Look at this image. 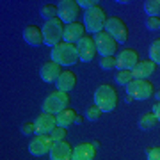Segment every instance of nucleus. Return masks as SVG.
Here are the masks:
<instances>
[{
    "instance_id": "obj_1",
    "label": "nucleus",
    "mask_w": 160,
    "mask_h": 160,
    "mask_svg": "<svg viewBox=\"0 0 160 160\" xmlns=\"http://www.w3.org/2000/svg\"><path fill=\"white\" fill-rule=\"evenodd\" d=\"M50 59L53 61V62H57L59 66H73V64H77L80 61L77 45L66 43V41H61L59 45H55L53 48H52Z\"/></svg>"
},
{
    "instance_id": "obj_2",
    "label": "nucleus",
    "mask_w": 160,
    "mask_h": 160,
    "mask_svg": "<svg viewBox=\"0 0 160 160\" xmlns=\"http://www.w3.org/2000/svg\"><path fill=\"white\" fill-rule=\"evenodd\" d=\"M92 100H94V105H96L102 112H112V110L118 107L119 94H118V91H116L112 86H109V84H102V86L94 91Z\"/></svg>"
},
{
    "instance_id": "obj_3",
    "label": "nucleus",
    "mask_w": 160,
    "mask_h": 160,
    "mask_svg": "<svg viewBox=\"0 0 160 160\" xmlns=\"http://www.w3.org/2000/svg\"><path fill=\"white\" fill-rule=\"evenodd\" d=\"M107 20H109V18L105 16V11H103L100 6L92 7V9L84 12V27H86V30L89 32V36L91 34L96 36L98 32H102V30L105 29Z\"/></svg>"
},
{
    "instance_id": "obj_4",
    "label": "nucleus",
    "mask_w": 160,
    "mask_h": 160,
    "mask_svg": "<svg viewBox=\"0 0 160 160\" xmlns=\"http://www.w3.org/2000/svg\"><path fill=\"white\" fill-rule=\"evenodd\" d=\"M68 103H69L68 92L55 91V92H50V94L45 98V102H43V105H41V109H43V112H48V114L57 116V114H61L62 110L68 109Z\"/></svg>"
},
{
    "instance_id": "obj_5",
    "label": "nucleus",
    "mask_w": 160,
    "mask_h": 160,
    "mask_svg": "<svg viewBox=\"0 0 160 160\" xmlns=\"http://www.w3.org/2000/svg\"><path fill=\"white\" fill-rule=\"evenodd\" d=\"M64 25L59 18H53V20H48L45 22V25L41 27L43 29V39L48 46H55L62 41V36H64Z\"/></svg>"
},
{
    "instance_id": "obj_6",
    "label": "nucleus",
    "mask_w": 160,
    "mask_h": 160,
    "mask_svg": "<svg viewBox=\"0 0 160 160\" xmlns=\"http://www.w3.org/2000/svg\"><path fill=\"white\" fill-rule=\"evenodd\" d=\"M126 96L137 102H146L153 96V84L149 80H132L126 86Z\"/></svg>"
},
{
    "instance_id": "obj_7",
    "label": "nucleus",
    "mask_w": 160,
    "mask_h": 160,
    "mask_svg": "<svg viewBox=\"0 0 160 160\" xmlns=\"http://www.w3.org/2000/svg\"><path fill=\"white\" fill-rule=\"evenodd\" d=\"M103 30H105L107 34L112 36L116 39V43H119V45H125L126 41H128V27H126V23L118 16L109 18Z\"/></svg>"
},
{
    "instance_id": "obj_8",
    "label": "nucleus",
    "mask_w": 160,
    "mask_h": 160,
    "mask_svg": "<svg viewBox=\"0 0 160 160\" xmlns=\"http://www.w3.org/2000/svg\"><path fill=\"white\" fill-rule=\"evenodd\" d=\"M57 11H59V20L66 25H69V23H75V20L78 18L80 6L77 0H61L57 6Z\"/></svg>"
},
{
    "instance_id": "obj_9",
    "label": "nucleus",
    "mask_w": 160,
    "mask_h": 160,
    "mask_svg": "<svg viewBox=\"0 0 160 160\" xmlns=\"http://www.w3.org/2000/svg\"><path fill=\"white\" fill-rule=\"evenodd\" d=\"M94 43H96V50L102 57H109V55H116L118 52V43L110 34H107L105 30L98 32L94 36Z\"/></svg>"
},
{
    "instance_id": "obj_10",
    "label": "nucleus",
    "mask_w": 160,
    "mask_h": 160,
    "mask_svg": "<svg viewBox=\"0 0 160 160\" xmlns=\"http://www.w3.org/2000/svg\"><path fill=\"white\" fill-rule=\"evenodd\" d=\"M77 50H78V59L82 62H91L92 59H94V55L98 53L94 38L86 34L78 43H77Z\"/></svg>"
},
{
    "instance_id": "obj_11",
    "label": "nucleus",
    "mask_w": 160,
    "mask_h": 160,
    "mask_svg": "<svg viewBox=\"0 0 160 160\" xmlns=\"http://www.w3.org/2000/svg\"><path fill=\"white\" fill-rule=\"evenodd\" d=\"M55 126H57V118L53 114H48V112H41L34 119L36 135H50Z\"/></svg>"
},
{
    "instance_id": "obj_12",
    "label": "nucleus",
    "mask_w": 160,
    "mask_h": 160,
    "mask_svg": "<svg viewBox=\"0 0 160 160\" xmlns=\"http://www.w3.org/2000/svg\"><path fill=\"white\" fill-rule=\"evenodd\" d=\"M52 148H53V141L50 135H36L29 144V153L32 157H43L50 153Z\"/></svg>"
},
{
    "instance_id": "obj_13",
    "label": "nucleus",
    "mask_w": 160,
    "mask_h": 160,
    "mask_svg": "<svg viewBox=\"0 0 160 160\" xmlns=\"http://www.w3.org/2000/svg\"><path fill=\"white\" fill-rule=\"evenodd\" d=\"M139 64V53L132 48H125L116 57V68L118 69H133Z\"/></svg>"
},
{
    "instance_id": "obj_14",
    "label": "nucleus",
    "mask_w": 160,
    "mask_h": 160,
    "mask_svg": "<svg viewBox=\"0 0 160 160\" xmlns=\"http://www.w3.org/2000/svg\"><path fill=\"white\" fill-rule=\"evenodd\" d=\"M61 73H62L61 71V66L57 62H53V61H48V62H45L39 68V77L46 84H55L57 78L61 77Z\"/></svg>"
},
{
    "instance_id": "obj_15",
    "label": "nucleus",
    "mask_w": 160,
    "mask_h": 160,
    "mask_svg": "<svg viewBox=\"0 0 160 160\" xmlns=\"http://www.w3.org/2000/svg\"><path fill=\"white\" fill-rule=\"evenodd\" d=\"M86 36V27L82 25V23H69V25H66L64 27V36H62V41H66V43H73V45H77L82 38Z\"/></svg>"
},
{
    "instance_id": "obj_16",
    "label": "nucleus",
    "mask_w": 160,
    "mask_h": 160,
    "mask_svg": "<svg viewBox=\"0 0 160 160\" xmlns=\"http://www.w3.org/2000/svg\"><path fill=\"white\" fill-rule=\"evenodd\" d=\"M48 155H50V160H71V157H73V148L66 141L55 142Z\"/></svg>"
},
{
    "instance_id": "obj_17",
    "label": "nucleus",
    "mask_w": 160,
    "mask_h": 160,
    "mask_svg": "<svg viewBox=\"0 0 160 160\" xmlns=\"http://www.w3.org/2000/svg\"><path fill=\"white\" fill-rule=\"evenodd\" d=\"M96 157V148L92 142H80L73 148V157L71 160H94Z\"/></svg>"
},
{
    "instance_id": "obj_18",
    "label": "nucleus",
    "mask_w": 160,
    "mask_h": 160,
    "mask_svg": "<svg viewBox=\"0 0 160 160\" xmlns=\"http://www.w3.org/2000/svg\"><path fill=\"white\" fill-rule=\"evenodd\" d=\"M23 39L30 46H39L45 43L43 39V29H39L38 25H27L23 29Z\"/></svg>"
},
{
    "instance_id": "obj_19",
    "label": "nucleus",
    "mask_w": 160,
    "mask_h": 160,
    "mask_svg": "<svg viewBox=\"0 0 160 160\" xmlns=\"http://www.w3.org/2000/svg\"><path fill=\"white\" fill-rule=\"evenodd\" d=\"M155 69H157V64L153 61H139V64L132 69L133 80H148V77L155 73Z\"/></svg>"
},
{
    "instance_id": "obj_20",
    "label": "nucleus",
    "mask_w": 160,
    "mask_h": 160,
    "mask_svg": "<svg viewBox=\"0 0 160 160\" xmlns=\"http://www.w3.org/2000/svg\"><path fill=\"white\" fill-rule=\"evenodd\" d=\"M75 86H77V75L73 71H68V69L62 71L61 77L57 78V82H55V87L61 92H69L71 89H75Z\"/></svg>"
},
{
    "instance_id": "obj_21",
    "label": "nucleus",
    "mask_w": 160,
    "mask_h": 160,
    "mask_svg": "<svg viewBox=\"0 0 160 160\" xmlns=\"http://www.w3.org/2000/svg\"><path fill=\"white\" fill-rule=\"evenodd\" d=\"M57 118V126H62V128H68L69 125H73L75 123V118H77V112L71 109H66L62 110L61 114L55 116Z\"/></svg>"
},
{
    "instance_id": "obj_22",
    "label": "nucleus",
    "mask_w": 160,
    "mask_h": 160,
    "mask_svg": "<svg viewBox=\"0 0 160 160\" xmlns=\"http://www.w3.org/2000/svg\"><path fill=\"white\" fill-rule=\"evenodd\" d=\"M157 116L153 114V112H146V114H142L141 118H139V128L141 130H149V128H153L155 125H157Z\"/></svg>"
},
{
    "instance_id": "obj_23",
    "label": "nucleus",
    "mask_w": 160,
    "mask_h": 160,
    "mask_svg": "<svg viewBox=\"0 0 160 160\" xmlns=\"http://www.w3.org/2000/svg\"><path fill=\"white\" fill-rule=\"evenodd\" d=\"M144 11L149 18H158L160 16V0H148L144 4Z\"/></svg>"
},
{
    "instance_id": "obj_24",
    "label": "nucleus",
    "mask_w": 160,
    "mask_h": 160,
    "mask_svg": "<svg viewBox=\"0 0 160 160\" xmlns=\"http://www.w3.org/2000/svg\"><path fill=\"white\" fill-rule=\"evenodd\" d=\"M132 80H133V75H132L130 69H118V75H116V82L118 86H128Z\"/></svg>"
},
{
    "instance_id": "obj_25",
    "label": "nucleus",
    "mask_w": 160,
    "mask_h": 160,
    "mask_svg": "<svg viewBox=\"0 0 160 160\" xmlns=\"http://www.w3.org/2000/svg\"><path fill=\"white\" fill-rule=\"evenodd\" d=\"M41 16L45 18V22L53 20V18H59L57 6H43V7H41Z\"/></svg>"
},
{
    "instance_id": "obj_26",
    "label": "nucleus",
    "mask_w": 160,
    "mask_h": 160,
    "mask_svg": "<svg viewBox=\"0 0 160 160\" xmlns=\"http://www.w3.org/2000/svg\"><path fill=\"white\" fill-rule=\"evenodd\" d=\"M148 53H149V61H153L155 64H160V39L151 43Z\"/></svg>"
},
{
    "instance_id": "obj_27",
    "label": "nucleus",
    "mask_w": 160,
    "mask_h": 160,
    "mask_svg": "<svg viewBox=\"0 0 160 160\" xmlns=\"http://www.w3.org/2000/svg\"><path fill=\"white\" fill-rule=\"evenodd\" d=\"M66 128H62V126H55L53 128V132L50 133V137H52V141H53V144L55 142H62L64 139H66Z\"/></svg>"
},
{
    "instance_id": "obj_28",
    "label": "nucleus",
    "mask_w": 160,
    "mask_h": 160,
    "mask_svg": "<svg viewBox=\"0 0 160 160\" xmlns=\"http://www.w3.org/2000/svg\"><path fill=\"white\" fill-rule=\"evenodd\" d=\"M100 68L109 71V69L116 68V55H109V57H100Z\"/></svg>"
},
{
    "instance_id": "obj_29",
    "label": "nucleus",
    "mask_w": 160,
    "mask_h": 160,
    "mask_svg": "<svg viewBox=\"0 0 160 160\" xmlns=\"http://www.w3.org/2000/svg\"><path fill=\"white\" fill-rule=\"evenodd\" d=\"M100 114H102V110L98 109L96 105H92V107H89V109L86 110V118L87 121H98V118H100Z\"/></svg>"
},
{
    "instance_id": "obj_30",
    "label": "nucleus",
    "mask_w": 160,
    "mask_h": 160,
    "mask_svg": "<svg viewBox=\"0 0 160 160\" xmlns=\"http://www.w3.org/2000/svg\"><path fill=\"white\" fill-rule=\"evenodd\" d=\"M146 29L155 32V30H160V18H148L146 20Z\"/></svg>"
},
{
    "instance_id": "obj_31",
    "label": "nucleus",
    "mask_w": 160,
    "mask_h": 160,
    "mask_svg": "<svg viewBox=\"0 0 160 160\" xmlns=\"http://www.w3.org/2000/svg\"><path fill=\"white\" fill-rule=\"evenodd\" d=\"M78 2L80 9H86V11H89V9H92V7H96L100 2H96V0H77Z\"/></svg>"
},
{
    "instance_id": "obj_32",
    "label": "nucleus",
    "mask_w": 160,
    "mask_h": 160,
    "mask_svg": "<svg viewBox=\"0 0 160 160\" xmlns=\"http://www.w3.org/2000/svg\"><path fill=\"white\" fill-rule=\"evenodd\" d=\"M146 158L148 160H160V148H149L146 151Z\"/></svg>"
},
{
    "instance_id": "obj_33",
    "label": "nucleus",
    "mask_w": 160,
    "mask_h": 160,
    "mask_svg": "<svg viewBox=\"0 0 160 160\" xmlns=\"http://www.w3.org/2000/svg\"><path fill=\"white\" fill-rule=\"evenodd\" d=\"M22 133H23V135H27V137H30L32 133H36L34 123H25V125L22 126Z\"/></svg>"
},
{
    "instance_id": "obj_34",
    "label": "nucleus",
    "mask_w": 160,
    "mask_h": 160,
    "mask_svg": "<svg viewBox=\"0 0 160 160\" xmlns=\"http://www.w3.org/2000/svg\"><path fill=\"white\" fill-rule=\"evenodd\" d=\"M153 114L157 116V119L160 121V102H158V103H155V107H153Z\"/></svg>"
},
{
    "instance_id": "obj_35",
    "label": "nucleus",
    "mask_w": 160,
    "mask_h": 160,
    "mask_svg": "<svg viewBox=\"0 0 160 160\" xmlns=\"http://www.w3.org/2000/svg\"><path fill=\"white\" fill-rule=\"evenodd\" d=\"M82 121H84V119H82V118H80V116H77V118H75V123H77V125H80V123H82Z\"/></svg>"
},
{
    "instance_id": "obj_36",
    "label": "nucleus",
    "mask_w": 160,
    "mask_h": 160,
    "mask_svg": "<svg viewBox=\"0 0 160 160\" xmlns=\"http://www.w3.org/2000/svg\"><path fill=\"white\" fill-rule=\"evenodd\" d=\"M155 96H157V100H158V102H160V91L157 92V94H155Z\"/></svg>"
}]
</instances>
